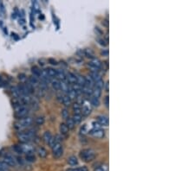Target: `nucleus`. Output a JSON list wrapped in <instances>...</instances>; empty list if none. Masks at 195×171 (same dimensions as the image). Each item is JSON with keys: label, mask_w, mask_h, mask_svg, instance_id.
<instances>
[{"label": "nucleus", "mask_w": 195, "mask_h": 171, "mask_svg": "<svg viewBox=\"0 0 195 171\" xmlns=\"http://www.w3.org/2000/svg\"><path fill=\"white\" fill-rule=\"evenodd\" d=\"M50 83H51L52 87L55 89V90L60 91V80H52Z\"/></svg>", "instance_id": "24"}, {"label": "nucleus", "mask_w": 195, "mask_h": 171, "mask_svg": "<svg viewBox=\"0 0 195 171\" xmlns=\"http://www.w3.org/2000/svg\"><path fill=\"white\" fill-rule=\"evenodd\" d=\"M86 132H86V125H84L83 128H82V129H81V133H82V134H83V133L85 134Z\"/></svg>", "instance_id": "42"}, {"label": "nucleus", "mask_w": 195, "mask_h": 171, "mask_svg": "<svg viewBox=\"0 0 195 171\" xmlns=\"http://www.w3.org/2000/svg\"><path fill=\"white\" fill-rule=\"evenodd\" d=\"M35 137V133L31 131H26V132H19L17 133V138L22 144L30 143Z\"/></svg>", "instance_id": "4"}, {"label": "nucleus", "mask_w": 195, "mask_h": 171, "mask_svg": "<svg viewBox=\"0 0 195 171\" xmlns=\"http://www.w3.org/2000/svg\"><path fill=\"white\" fill-rule=\"evenodd\" d=\"M84 78H85V86L88 87L92 88V87L95 86V81L92 80V78L90 77L89 75H88V76H86V77Z\"/></svg>", "instance_id": "16"}, {"label": "nucleus", "mask_w": 195, "mask_h": 171, "mask_svg": "<svg viewBox=\"0 0 195 171\" xmlns=\"http://www.w3.org/2000/svg\"><path fill=\"white\" fill-rule=\"evenodd\" d=\"M45 71L47 73V74L49 75V77H50L51 79L52 78H55L56 76V70L52 68V67H48L45 69Z\"/></svg>", "instance_id": "18"}, {"label": "nucleus", "mask_w": 195, "mask_h": 171, "mask_svg": "<svg viewBox=\"0 0 195 171\" xmlns=\"http://www.w3.org/2000/svg\"><path fill=\"white\" fill-rule=\"evenodd\" d=\"M69 85L68 84L66 81H60V91H62V93H66L69 91Z\"/></svg>", "instance_id": "14"}, {"label": "nucleus", "mask_w": 195, "mask_h": 171, "mask_svg": "<svg viewBox=\"0 0 195 171\" xmlns=\"http://www.w3.org/2000/svg\"><path fill=\"white\" fill-rule=\"evenodd\" d=\"M29 83H30L32 86H36V85H38L39 83V78L37 77V76H34V75H30L29 77Z\"/></svg>", "instance_id": "21"}, {"label": "nucleus", "mask_w": 195, "mask_h": 171, "mask_svg": "<svg viewBox=\"0 0 195 171\" xmlns=\"http://www.w3.org/2000/svg\"><path fill=\"white\" fill-rule=\"evenodd\" d=\"M57 99H60V101L65 106H69V105H71V103H72V100L69 98V96H68L67 94H58L57 95Z\"/></svg>", "instance_id": "10"}, {"label": "nucleus", "mask_w": 195, "mask_h": 171, "mask_svg": "<svg viewBox=\"0 0 195 171\" xmlns=\"http://www.w3.org/2000/svg\"><path fill=\"white\" fill-rule=\"evenodd\" d=\"M95 171H108V167L107 164H100L95 168Z\"/></svg>", "instance_id": "32"}, {"label": "nucleus", "mask_w": 195, "mask_h": 171, "mask_svg": "<svg viewBox=\"0 0 195 171\" xmlns=\"http://www.w3.org/2000/svg\"><path fill=\"white\" fill-rule=\"evenodd\" d=\"M80 157L84 162H91L95 158V152L92 149H84L80 152Z\"/></svg>", "instance_id": "5"}, {"label": "nucleus", "mask_w": 195, "mask_h": 171, "mask_svg": "<svg viewBox=\"0 0 195 171\" xmlns=\"http://www.w3.org/2000/svg\"><path fill=\"white\" fill-rule=\"evenodd\" d=\"M89 76L92 78V80L96 82V81H98V80H101V74L98 73V71H91L90 73V74H89Z\"/></svg>", "instance_id": "15"}, {"label": "nucleus", "mask_w": 195, "mask_h": 171, "mask_svg": "<svg viewBox=\"0 0 195 171\" xmlns=\"http://www.w3.org/2000/svg\"><path fill=\"white\" fill-rule=\"evenodd\" d=\"M3 162H4L7 166L15 167V166L17 165V160H16V158L10 154H6L4 156Z\"/></svg>", "instance_id": "7"}, {"label": "nucleus", "mask_w": 195, "mask_h": 171, "mask_svg": "<svg viewBox=\"0 0 195 171\" xmlns=\"http://www.w3.org/2000/svg\"><path fill=\"white\" fill-rule=\"evenodd\" d=\"M66 94H67L68 96H69V98L71 99V100L77 98V94H76V93L75 91H73L71 88L69 89V91Z\"/></svg>", "instance_id": "30"}, {"label": "nucleus", "mask_w": 195, "mask_h": 171, "mask_svg": "<svg viewBox=\"0 0 195 171\" xmlns=\"http://www.w3.org/2000/svg\"><path fill=\"white\" fill-rule=\"evenodd\" d=\"M97 121L101 125H103V126H108V117L103 116V115H100V116L97 117Z\"/></svg>", "instance_id": "12"}, {"label": "nucleus", "mask_w": 195, "mask_h": 171, "mask_svg": "<svg viewBox=\"0 0 195 171\" xmlns=\"http://www.w3.org/2000/svg\"><path fill=\"white\" fill-rule=\"evenodd\" d=\"M32 123H33L32 118L27 116L25 117V118H23L18 119V120L15 123L14 127H15V129H17V131L23 132L24 129H26V128L30 126V125H32Z\"/></svg>", "instance_id": "1"}, {"label": "nucleus", "mask_w": 195, "mask_h": 171, "mask_svg": "<svg viewBox=\"0 0 195 171\" xmlns=\"http://www.w3.org/2000/svg\"><path fill=\"white\" fill-rule=\"evenodd\" d=\"M82 93L85 94V95H87V96H92L93 88H90V87H88L84 86L83 89H82Z\"/></svg>", "instance_id": "23"}, {"label": "nucleus", "mask_w": 195, "mask_h": 171, "mask_svg": "<svg viewBox=\"0 0 195 171\" xmlns=\"http://www.w3.org/2000/svg\"><path fill=\"white\" fill-rule=\"evenodd\" d=\"M84 55H86V56H88V57H90L91 59L94 58V52L92 51V50H90V49H86V50H84Z\"/></svg>", "instance_id": "36"}, {"label": "nucleus", "mask_w": 195, "mask_h": 171, "mask_svg": "<svg viewBox=\"0 0 195 171\" xmlns=\"http://www.w3.org/2000/svg\"><path fill=\"white\" fill-rule=\"evenodd\" d=\"M58 80L60 81H66V79H67V76H66V74L64 73V71L62 69H57L56 70V76Z\"/></svg>", "instance_id": "11"}, {"label": "nucleus", "mask_w": 195, "mask_h": 171, "mask_svg": "<svg viewBox=\"0 0 195 171\" xmlns=\"http://www.w3.org/2000/svg\"><path fill=\"white\" fill-rule=\"evenodd\" d=\"M74 171H89L87 167H80V168H77V169H73Z\"/></svg>", "instance_id": "40"}, {"label": "nucleus", "mask_w": 195, "mask_h": 171, "mask_svg": "<svg viewBox=\"0 0 195 171\" xmlns=\"http://www.w3.org/2000/svg\"><path fill=\"white\" fill-rule=\"evenodd\" d=\"M29 107L27 105H18L14 106V114L17 119H21L28 116Z\"/></svg>", "instance_id": "3"}, {"label": "nucleus", "mask_w": 195, "mask_h": 171, "mask_svg": "<svg viewBox=\"0 0 195 171\" xmlns=\"http://www.w3.org/2000/svg\"><path fill=\"white\" fill-rule=\"evenodd\" d=\"M82 115L81 114H74L72 119L75 122V124H79L80 122L82 121Z\"/></svg>", "instance_id": "37"}, {"label": "nucleus", "mask_w": 195, "mask_h": 171, "mask_svg": "<svg viewBox=\"0 0 195 171\" xmlns=\"http://www.w3.org/2000/svg\"><path fill=\"white\" fill-rule=\"evenodd\" d=\"M73 110H74V114H82V108L80 104L78 103H75L73 105Z\"/></svg>", "instance_id": "25"}, {"label": "nucleus", "mask_w": 195, "mask_h": 171, "mask_svg": "<svg viewBox=\"0 0 195 171\" xmlns=\"http://www.w3.org/2000/svg\"><path fill=\"white\" fill-rule=\"evenodd\" d=\"M68 163L70 166H76L78 164L77 158L75 156H71L68 158Z\"/></svg>", "instance_id": "20"}, {"label": "nucleus", "mask_w": 195, "mask_h": 171, "mask_svg": "<svg viewBox=\"0 0 195 171\" xmlns=\"http://www.w3.org/2000/svg\"><path fill=\"white\" fill-rule=\"evenodd\" d=\"M49 62L52 65H56L57 64V61L56 60H54V59H49Z\"/></svg>", "instance_id": "41"}, {"label": "nucleus", "mask_w": 195, "mask_h": 171, "mask_svg": "<svg viewBox=\"0 0 195 171\" xmlns=\"http://www.w3.org/2000/svg\"><path fill=\"white\" fill-rule=\"evenodd\" d=\"M101 54H102V55H108V50H106V51H105V52H101Z\"/></svg>", "instance_id": "46"}, {"label": "nucleus", "mask_w": 195, "mask_h": 171, "mask_svg": "<svg viewBox=\"0 0 195 171\" xmlns=\"http://www.w3.org/2000/svg\"><path fill=\"white\" fill-rule=\"evenodd\" d=\"M98 41L100 42V44L103 45V46H105V45H107V44H105V43H105V42H104V40H101V39H99Z\"/></svg>", "instance_id": "44"}, {"label": "nucleus", "mask_w": 195, "mask_h": 171, "mask_svg": "<svg viewBox=\"0 0 195 171\" xmlns=\"http://www.w3.org/2000/svg\"><path fill=\"white\" fill-rule=\"evenodd\" d=\"M45 122V118L43 116H39L36 118V124L37 125H43L44 124Z\"/></svg>", "instance_id": "34"}, {"label": "nucleus", "mask_w": 195, "mask_h": 171, "mask_svg": "<svg viewBox=\"0 0 195 171\" xmlns=\"http://www.w3.org/2000/svg\"><path fill=\"white\" fill-rule=\"evenodd\" d=\"M14 150L18 153V154H24L29 155V154H33L34 152V147L30 144V143H26V144H16L14 146Z\"/></svg>", "instance_id": "2"}, {"label": "nucleus", "mask_w": 195, "mask_h": 171, "mask_svg": "<svg viewBox=\"0 0 195 171\" xmlns=\"http://www.w3.org/2000/svg\"><path fill=\"white\" fill-rule=\"evenodd\" d=\"M66 76H67L66 80H67L68 84H72L73 85V84L76 83V75L74 74L73 73H69L68 74H66Z\"/></svg>", "instance_id": "13"}, {"label": "nucleus", "mask_w": 195, "mask_h": 171, "mask_svg": "<svg viewBox=\"0 0 195 171\" xmlns=\"http://www.w3.org/2000/svg\"><path fill=\"white\" fill-rule=\"evenodd\" d=\"M90 103H91V105H93L95 107H98L99 105H100V100L99 99H97V98H95V97H91L90 98Z\"/></svg>", "instance_id": "31"}, {"label": "nucleus", "mask_w": 195, "mask_h": 171, "mask_svg": "<svg viewBox=\"0 0 195 171\" xmlns=\"http://www.w3.org/2000/svg\"><path fill=\"white\" fill-rule=\"evenodd\" d=\"M52 154L55 158H59L61 157L62 152H63V149H62V145L61 142H56V144H54L52 147Z\"/></svg>", "instance_id": "6"}, {"label": "nucleus", "mask_w": 195, "mask_h": 171, "mask_svg": "<svg viewBox=\"0 0 195 171\" xmlns=\"http://www.w3.org/2000/svg\"><path fill=\"white\" fill-rule=\"evenodd\" d=\"M89 134L92 135L94 138H101L105 136L104 131L101 130V128H94V129H92V130L89 132Z\"/></svg>", "instance_id": "9"}, {"label": "nucleus", "mask_w": 195, "mask_h": 171, "mask_svg": "<svg viewBox=\"0 0 195 171\" xmlns=\"http://www.w3.org/2000/svg\"><path fill=\"white\" fill-rule=\"evenodd\" d=\"M105 104H106L107 106L108 105V96L105 97Z\"/></svg>", "instance_id": "45"}, {"label": "nucleus", "mask_w": 195, "mask_h": 171, "mask_svg": "<svg viewBox=\"0 0 195 171\" xmlns=\"http://www.w3.org/2000/svg\"><path fill=\"white\" fill-rule=\"evenodd\" d=\"M92 95H93V97L99 99V98L101 97V90L99 88H97V87H94Z\"/></svg>", "instance_id": "29"}, {"label": "nucleus", "mask_w": 195, "mask_h": 171, "mask_svg": "<svg viewBox=\"0 0 195 171\" xmlns=\"http://www.w3.org/2000/svg\"><path fill=\"white\" fill-rule=\"evenodd\" d=\"M60 132H61V134H62V135H66V134H68V132H69V128H68L67 125H66V124L62 123L61 125H60Z\"/></svg>", "instance_id": "28"}, {"label": "nucleus", "mask_w": 195, "mask_h": 171, "mask_svg": "<svg viewBox=\"0 0 195 171\" xmlns=\"http://www.w3.org/2000/svg\"><path fill=\"white\" fill-rule=\"evenodd\" d=\"M76 84L83 87L85 86V78L82 75H76Z\"/></svg>", "instance_id": "26"}, {"label": "nucleus", "mask_w": 195, "mask_h": 171, "mask_svg": "<svg viewBox=\"0 0 195 171\" xmlns=\"http://www.w3.org/2000/svg\"><path fill=\"white\" fill-rule=\"evenodd\" d=\"M31 72H32V75L34 76H37V77H40V74H41V72L42 70L39 68L38 67L34 66L31 67Z\"/></svg>", "instance_id": "22"}, {"label": "nucleus", "mask_w": 195, "mask_h": 171, "mask_svg": "<svg viewBox=\"0 0 195 171\" xmlns=\"http://www.w3.org/2000/svg\"><path fill=\"white\" fill-rule=\"evenodd\" d=\"M62 117L64 118V119H67L69 118V111H68L67 109H63L62 111Z\"/></svg>", "instance_id": "39"}, {"label": "nucleus", "mask_w": 195, "mask_h": 171, "mask_svg": "<svg viewBox=\"0 0 195 171\" xmlns=\"http://www.w3.org/2000/svg\"><path fill=\"white\" fill-rule=\"evenodd\" d=\"M104 86H105V84H104V81L102 80H100L95 82V87H97V88L101 89V90L104 88Z\"/></svg>", "instance_id": "35"}, {"label": "nucleus", "mask_w": 195, "mask_h": 171, "mask_svg": "<svg viewBox=\"0 0 195 171\" xmlns=\"http://www.w3.org/2000/svg\"><path fill=\"white\" fill-rule=\"evenodd\" d=\"M4 84H5V81H4V80L2 79V77L0 76V87H3Z\"/></svg>", "instance_id": "43"}, {"label": "nucleus", "mask_w": 195, "mask_h": 171, "mask_svg": "<svg viewBox=\"0 0 195 171\" xmlns=\"http://www.w3.org/2000/svg\"><path fill=\"white\" fill-rule=\"evenodd\" d=\"M25 159H26V161L29 162H35V160H36V157H35V156H34L33 154H29L26 155Z\"/></svg>", "instance_id": "38"}, {"label": "nucleus", "mask_w": 195, "mask_h": 171, "mask_svg": "<svg viewBox=\"0 0 195 171\" xmlns=\"http://www.w3.org/2000/svg\"><path fill=\"white\" fill-rule=\"evenodd\" d=\"M89 66L91 68H94L95 71H98V69H100L101 66H102V62L98 59L94 57L93 59H91V61L89 62Z\"/></svg>", "instance_id": "8"}, {"label": "nucleus", "mask_w": 195, "mask_h": 171, "mask_svg": "<svg viewBox=\"0 0 195 171\" xmlns=\"http://www.w3.org/2000/svg\"><path fill=\"white\" fill-rule=\"evenodd\" d=\"M82 112H83V114L84 116H88L89 114H90V112H91V108H89V106H88V105H84L83 109H82Z\"/></svg>", "instance_id": "33"}, {"label": "nucleus", "mask_w": 195, "mask_h": 171, "mask_svg": "<svg viewBox=\"0 0 195 171\" xmlns=\"http://www.w3.org/2000/svg\"><path fill=\"white\" fill-rule=\"evenodd\" d=\"M52 138H53V136H52V134L50 132H45L44 133V141L45 142V144H50V140L52 139Z\"/></svg>", "instance_id": "19"}, {"label": "nucleus", "mask_w": 195, "mask_h": 171, "mask_svg": "<svg viewBox=\"0 0 195 171\" xmlns=\"http://www.w3.org/2000/svg\"><path fill=\"white\" fill-rule=\"evenodd\" d=\"M0 171H6V170H5V169H0Z\"/></svg>", "instance_id": "47"}, {"label": "nucleus", "mask_w": 195, "mask_h": 171, "mask_svg": "<svg viewBox=\"0 0 195 171\" xmlns=\"http://www.w3.org/2000/svg\"><path fill=\"white\" fill-rule=\"evenodd\" d=\"M66 125H67V127L69 128V129H70V130L74 129L76 124H75V122H74V120L72 119V118H69V117L68 118L67 121H66Z\"/></svg>", "instance_id": "27"}, {"label": "nucleus", "mask_w": 195, "mask_h": 171, "mask_svg": "<svg viewBox=\"0 0 195 171\" xmlns=\"http://www.w3.org/2000/svg\"><path fill=\"white\" fill-rule=\"evenodd\" d=\"M37 153L39 156V157H41V158H45L47 156V154H48L47 150L43 147H39L37 150Z\"/></svg>", "instance_id": "17"}]
</instances>
